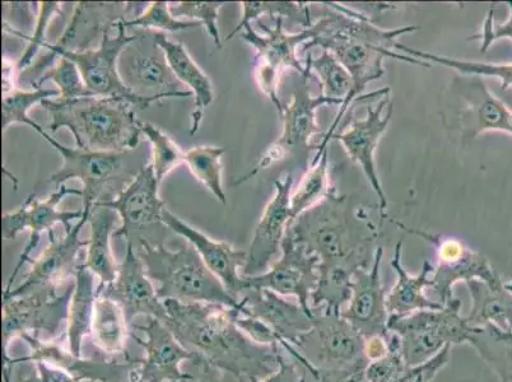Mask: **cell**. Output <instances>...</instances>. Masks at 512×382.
Segmentation results:
<instances>
[{"mask_svg":"<svg viewBox=\"0 0 512 382\" xmlns=\"http://www.w3.org/2000/svg\"><path fill=\"white\" fill-rule=\"evenodd\" d=\"M327 8L329 12L310 26L311 40L304 45V50L318 46L321 50H328L334 54L351 74L353 88L351 95L339 109L337 118L321 138L315 156H320L327 151L329 142L337 134L339 123L346 116L353 102L361 97L367 85L384 76L385 59L392 58L400 62L420 65L423 68L432 67V64L423 60L397 53L398 37L413 34L420 30V27L406 26L400 29L384 30L372 25L369 17L353 12L351 9L335 6L332 3H327Z\"/></svg>","mask_w":512,"mask_h":382,"instance_id":"cell-1","label":"cell"},{"mask_svg":"<svg viewBox=\"0 0 512 382\" xmlns=\"http://www.w3.org/2000/svg\"><path fill=\"white\" fill-rule=\"evenodd\" d=\"M166 325L198 360L241 381L265 379L278 368L279 346L255 343L235 323L237 307L164 301Z\"/></svg>","mask_w":512,"mask_h":382,"instance_id":"cell-2","label":"cell"},{"mask_svg":"<svg viewBox=\"0 0 512 382\" xmlns=\"http://www.w3.org/2000/svg\"><path fill=\"white\" fill-rule=\"evenodd\" d=\"M287 236L318 256L319 270L341 269L355 274L374 262L379 228L366 209L333 190L315 207L291 222Z\"/></svg>","mask_w":512,"mask_h":382,"instance_id":"cell-3","label":"cell"},{"mask_svg":"<svg viewBox=\"0 0 512 382\" xmlns=\"http://www.w3.org/2000/svg\"><path fill=\"white\" fill-rule=\"evenodd\" d=\"M41 106L50 115L51 132L68 129L78 148L127 153L138 147L142 121L128 102L95 96L46 100Z\"/></svg>","mask_w":512,"mask_h":382,"instance_id":"cell-4","label":"cell"},{"mask_svg":"<svg viewBox=\"0 0 512 382\" xmlns=\"http://www.w3.org/2000/svg\"><path fill=\"white\" fill-rule=\"evenodd\" d=\"M138 242L137 255L162 301L239 307V301L228 293L189 242L178 250L167 249L161 242L152 244L143 237Z\"/></svg>","mask_w":512,"mask_h":382,"instance_id":"cell-5","label":"cell"},{"mask_svg":"<svg viewBox=\"0 0 512 382\" xmlns=\"http://www.w3.org/2000/svg\"><path fill=\"white\" fill-rule=\"evenodd\" d=\"M440 115L442 125L462 146L486 133L512 135L511 107L479 76L458 74L442 93Z\"/></svg>","mask_w":512,"mask_h":382,"instance_id":"cell-6","label":"cell"},{"mask_svg":"<svg viewBox=\"0 0 512 382\" xmlns=\"http://www.w3.org/2000/svg\"><path fill=\"white\" fill-rule=\"evenodd\" d=\"M121 20L107 27L101 35V43L97 49L72 51L46 45L51 53L49 62L55 55L72 60L81 71L88 90L97 97L128 102L138 109H148L153 102L171 99L170 95H138L124 82V78H121L118 68L120 55L137 40V36L127 35V29Z\"/></svg>","mask_w":512,"mask_h":382,"instance_id":"cell-7","label":"cell"},{"mask_svg":"<svg viewBox=\"0 0 512 382\" xmlns=\"http://www.w3.org/2000/svg\"><path fill=\"white\" fill-rule=\"evenodd\" d=\"M462 307V301L454 297L440 310L389 316V332L398 335L400 353L408 367L423 365L445 347L468 343L473 328L460 314Z\"/></svg>","mask_w":512,"mask_h":382,"instance_id":"cell-8","label":"cell"},{"mask_svg":"<svg viewBox=\"0 0 512 382\" xmlns=\"http://www.w3.org/2000/svg\"><path fill=\"white\" fill-rule=\"evenodd\" d=\"M307 81L309 79L302 77V82L293 91L290 102L283 107L281 114L283 129L277 141L265 151L248 174L235 181L234 186L248 183L268 167L286 161L290 157H296L304 171L309 169L307 162H309L310 152L318 151L319 147L318 144H314V139L316 135L323 133V129L316 120V111L324 105L342 106V102L330 100L321 95H311Z\"/></svg>","mask_w":512,"mask_h":382,"instance_id":"cell-9","label":"cell"},{"mask_svg":"<svg viewBox=\"0 0 512 382\" xmlns=\"http://www.w3.org/2000/svg\"><path fill=\"white\" fill-rule=\"evenodd\" d=\"M76 282L72 281L63 293L58 290L31 291L26 295L3 298V352L13 339L30 335L41 340H57L67 329L69 304Z\"/></svg>","mask_w":512,"mask_h":382,"instance_id":"cell-10","label":"cell"},{"mask_svg":"<svg viewBox=\"0 0 512 382\" xmlns=\"http://www.w3.org/2000/svg\"><path fill=\"white\" fill-rule=\"evenodd\" d=\"M265 35L258 34L253 26H246L240 37L256 51L255 81L260 90L276 106L278 114L283 113V106L278 96L279 81L283 72L293 69L302 77L310 79L311 71L299 59V48L311 40L310 27L300 32H287L282 18L276 20L273 29L265 26L262 20L256 21Z\"/></svg>","mask_w":512,"mask_h":382,"instance_id":"cell-11","label":"cell"},{"mask_svg":"<svg viewBox=\"0 0 512 382\" xmlns=\"http://www.w3.org/2000/svg\"><path fill=\"white\" fill-rule=\"evenodd\" d=\"M313 326L292 343L311 366L323 371L365 370V338L341 315L314 311Z\"/></svg>","mask_w":512,"mask_h":382,"instance_id":"cell-12","label":"cell"},{"mask_svg":"<svg viewBox=\"0 0 512 382\" xmlns=\"http://www.w3.org/2000/svg\"><path fill=\"white\" fill-rule=\"evenodd\" d=\"M400 230L420 237L423 241L434 246L436 253V267L431 274V288L439 297L442 305L448 304L454 298L456 283H468L479 279L490 286H501L502 279L490 260L479 251L470 249L464 241L444 235L431 234V232L413 228L399 221H393Z\"/></svg>","mask_w":512,"mask_h":382,"instance_id":"cell-13","label":"cell"},{"mask_svg":"<svg viewBox=\"0 0 512 382\" xmlns=\"http://www.w3.org/2000/svg\"><path fill=\"white\" fill-rule=\"evenodd\" d=\"M30 127L62 156L63 165L54 175H51L50 183L59 189L69 180L81 181L83 217H90L93 206L104 198L102 193L120 176L124 157L128 152H97L71 148L51 137L35 120Z\"/></svg>","mask_w":512,"mask_h":382,"instance_id":"cell-14","label":"cell"},{"mask_svg":"<svg viewBox=\"0 0 512 382\" xmlns=\"http://www.w3.org/2000/svg\"><path fill=\"white\" fill-rule=\"evenodd\" d=\"M67 195H79L82 197V190L69 189L63 185L54 191L50 197L45 200L36 199V195L32 194L26 199L20 208L15 212L4 213L2 216V236L4 240L16 239L22 231H30L29 244L23 249L20 259H18L12 276L9 277L6 288L3 293L12 291L13 283L21 272L23 265L31 263V254L39 245L41 234L44 231H53L54 226L58 223L64 226L65 232L72 231L73 221H79L83 217V209L81 211H58V204L67 197Z\"/></svg>","mask_w":512,"mask_h":382,"instance_id":"cell-15","label":"cell"},{"mask_svg":"<svg viewBox=\"0 0 512 382\" xmlns=\"http://www.w3.org/2000/svg\"><path fill=\"white\" fill-rule=\"evenodd\" d=\"M281 259L258 276H242L245 290H269L279 296H292L307 314L311 309V296L319 282L318 256L307 253L305 246L297 244L290 236L282 242Z\"/></svg>","mask_w":512,"mask_h":382,"instance_id":"cell-16","label":"cell"},{"mask_svg":"<svg viewBox=\"0 0 512 382\" xmlns=\"http://www.w3.org/2000/svg\"><path fill=\"white\" fill-rule=\"evenodd\" d=\"M393 116V106H389V96L383 97L375 107L367 106V115L353 119L341 133L334 135L342 144L347 156L361 167L369 180L372 190L379 199L381 223L388 220V198L377 174L375 155Z\"/></svg>","mask_w":512,"mask_h":382,"instance_id":"cell-17","label":"cell"},{"mask_svg":"<svg viewBox=\"0 0 512 382\" xmlns=\"http://www.w3.org/2000/svg\"><path fill=\"white\" fill-rule=\"evenodd\" d=\"M88 223V218L82 217L73 226L72 231L65 232V236L57 239L54 231L49 232L50 244L44 253L31 262L32 268L29 274L16 290L3 293V298H13L26 295L31 291L48 288L59 290L62 286L74 281L82 258L81 250L87 248L88 240H79L82 228Z\"/></svg>","mask_w":512,"mask_h":382,"instance_id":"cell-18","label":"cell"},{"mask_svg":"<svg viewBox=\"0 0 512 382\" xmlns=\"http://www.w3.org/2000/svg\"><path fill=\"white\" fill-rule=\"evenodd\" d=\"M142 330L146 339L133 334L139 346H142L146 357L139 360L130 375L129 382H178L193 380L194 376L181 370V363L195 362L198 357L175 337L169 326L157 319L148 320L147 325H136Z\"/></svg>","mask_w":512,"mask_h":382,"instance_id":"cell-19","label":"cell"},{"mask_svg":"<svg viewBox=\"0 0 512 382\" xmlns=\"http://www.w3.org/2000/svg\"><path fill=\"white\" fill-rule=\"evenodd\" d=\"M127 240V254L124 262L119 265L114 282L97 290V296L111 298L119 304L129 324L138 316H147L148 319L166 323L164 301L158 297L155 283L148 277L142 260L134 250L133 240Z\"/></svg>","mask_w":512,"mask_h":382,"instance_id":"cell-20","label":"cell"},{"mask_svg":"<svg viewBox=\"0 0 512 382\" xmlns=\"http://www.w3.org/2000/svg\"><path fill=\"white\" fill-rule=\"evenodd\" d=\"M383 256L384 249L377 246L371 267L358 270L353 277L351 298L341 312L363 338L390 337L386 292L381 282Z\"/></svg>","mask_w":512,"mask_h":382,"instance_id":"cell-21","label":"cell"},{"mask_svg":"<svg viewBox=\"0 0 512 382\" xmlns=\"http://www.w3.org/2000/svg\"><path fill=\"white\" fill-rule=\"evenodd\" d=\"M160 185L155 171L148 163L134 175L118 197H105L95 204L97 207L113 209L119 214L121 226L114 232V237L124 236L129 239L133 231L142 230L143 227L165 226L162 213L166 204L158 195Z\"/></svg>","mask_w":512,"mask_h":382,"instance_id":"cell-22","label":"cell"},{"mask_svg":"<svg viewBox=\"0 0 512 382\" xmlns=\"http://www.w3.org/2000/svg\"><path fill=\"white\" fill-rule=\"evenodd\" d=\"M292 185L291 174L274 181L276 191L256 226L248 251V263L242 269V276H258L267 272L278 251L282 249V242L291 223Z\"/></svg>","mask_w":512,"mask_h":382,"instance_id":"cell-23","label":"cell"},{"mask_svg":"<svg viewBox=\"0 0 512 382\" xmlns=\"http://www.w3.org/2000/svg\"><path fill=\"white\" fill-rule=\"evenodd\" d=\"M162 217H164L165 227H169L171 231L184 237L190 245H193L214 276L220 278L228 293L239 301L244 293L241 272L248 263V253L235 249L227 242L211 239L202 231L181 221L167 208L164 209Z\"/></svg>","mask_w":512,"mask_h":382,"instance_id":"cell-24","label":"cell"},{"mask_svg":"<svg viewBox=\"0 0 512 382\" xmlns=\"http://www.w3.org/2000/svg\"><path fill=\"white\" fill-rule=\"evenodd\" d=\"M239 309L267 324L279 342L292 344L313 326L314 315L307 314L299 302L287 301L269 290H245L239 298Z\"/></svg>","mask_w":512,"mask_h":382,"instance_id":"cell-25","label":"cell"},{"mask_svg":"<svg viewBox=\"0 0 512 382\" xmlns=\"http://www.w3.org/2000/svg\"><path fill=\"white\" fill-rule=\"evenodd\" d=\"M153 41L157 48L164 53V58L176 79L190 88L194 95V111L192 113V129L190 134L198 132L202 124L204 110L214 101V91L211 79L199 68L190 57L188 49L178 41H172L164 32H156Z\"/></svg>","mask_w":512,"mask_h":382,"instance_id":"cell-26","label":"cell"},{"mask_svg":"<svg viewBox=\"0 0 512 382\" xmlns=\"http://www.w3.org/2000/svg\"><path fill=\"white\" fill-rule=\"evenodd\" d=\"M403 241L395 245L392 268L397 274V282L389 293H386V309L389 316H404L423 310H440L444 305L439 301H431L425 295V288L431 287V274L434 265L423 262L421 272L412 276L402 263Z\"/></svg>","mask_w":512,"mask_h":382,"instance_id":"cell-27","label":"cell"},{"mask_svg":"<svg viewBox=\"0 0 512 382\" xmlns=\"http://www.w3.org/2000/svg\"><path fill=\"white\" fill-rule=\"evenodd\" d=\"M465 284L472 300L469 314L465 316L470 328L495 326L512 333V293L506 290L505 283L501 286H490L474 279Z\"/></svg>","mask_w":512,"mask_h":382,"instance_id":"cell-28","label":"cell"},{"mask_svg":"<svg viewBox=\"0 0 512 382\" xmlns=\"http://www.w3.org/2000/svg\"><path fill=\"white\" fill-rule=\"evenodd\" d=\"M119 214L113 209L93 206L88 217L90 240H88L85 265L100 279L97 290L114 282L119 265L111 251L110 237L113 234Z\"/></svg>","mask_w":512,"mask_h":382,"instance_id":"cell-29","label":"cell"},{"mask_svg":"<svg viewBox=\"0 0 512 382\" xmlns=\"http://www.w3.org/2000/svg\"><path fill=\"white\" fill-rule=\"evenodd\" d=\"M95 274L83 262L77 270L71 304H69L67 342L74 357H82L83 340L91 334L93 311L97 298Z\"/></svg>","mask_w":512,"mask_h":382,"instance_id":"cell-30","label":"cell"},{"mask_svg":"<svg viewBox=\"0 0 512 382\" xmlns=\"http://www.w3.org/2000/svg\"><path fill=\"white\" fill-rule=\"evenodd\" d=\"M128 319L119 304L111 298L97 296L91 326L93 344L105 356H121L127 352Z\"/></svg>","mask_w":512,"mask_h":382,"instance_id":"cell-31","label":"cell"},{"mask_svg":"<svg viewBox=\"0 0 512 382\" xmlns=\"http://www.w3.org/2000/svg\"><path fill=\"white\" fill-rule=\"evenodd\" d=\"M119 6L120 4L114 3H77L71 22L54 46L72 50V46L77 45V51H81V45H86L99 32L104 34L107 27L121 20L113 16Z\"/></svg>","mask_w":512,"mask_h":382,"instance_id":"cell-32","label":"cell"},{"mask_svg":"<svg viewBox=\"0 0 512 382\" xmlns=\"http://www.w3.org/2000/svg\"><path fill=\"white\" fill-rule=\"evenodd\" d=\"M468 344L501 382H512V333L484 326L473 329Z\"/></svg>","mask_w":512,"mask_h":382,"instance_id":"cell-33","label":"cell"},{"mask_svg":"<svg viewBox=\"0 0 512 382\" xmlns=\"http://www.w3.org/2000/svg\"><path fill=\"white\" fill-rule=\"evenodd\" d=\"M335 190L330 181L329 149L311 161L297 188L291 194V222L309 211ZM291 225V223H290Z\"/></svg>","mask_w":512,"mask_h":382,"instance_id":"cell-34","label":"cell"},{"mask_svg":"<svg viewBox=\"0 0 512 382\" xmlns=\"http://www.w3.org/2000/svg\"><path fill=\"white\" fill-rule=\"evenodd\" d=\"M127 85L152 92L153 96L171 95L174 97H193L192 91L174 90L175 78L166 60L155 57H138L130 60L127 68Z\"/></svg>","mask_w":512,"mask_h":382,"instance_id":"cell-35","label":"cell"},{"mask_svg":"<svg viewBox=\"0 0 512 382\" xmlns=\"http://www.w3.org/2000/svg\"><path fill=\"white\" fill-rule=\"evenodd\" d=\"M398 51H403L409 57L423 60L427 63H436L444 65L459 74H470V76L492 77L501 82L502 91H509L512 88V62L507 63H486V62H470V60H460L444 55L428 53V51L409 48V46L400 44Z\"/></svg>","mask_w":512,"mask_h":382,"instance_id":"cell-36","label":"cell"},{"mask_svg":"<svg viewBox=\"0 0 512 382\" xmlns=\"http://www.w3.org/2000/svg\"><path fill=\"white\" fill-rule=\"evenodd\" d=\"M225 153L226 148L212 146L194 147L185 152V165L195 179L222 204H227L222 185V157Z\"/></svg>","mask_w":512,"mask_h":382,"instance_id":"cell-37","label":"cell"},{"mask_svg":"<svg viewBox=\"0 0 512 382\" xmlns=\"http://www.w3.org/2000/svg\"><path fill=\"white\" fill-rule=\"evenodd\" d=\"M306 65L310 68L311 73L314 72L319 78L321 96L341 101L343 105V102L351 95L353 81L351 74L337 57L328 50H321L318 58H313L311 54L307 55Z\"/></svg>","mask_w":512,"mask_h":382,"instance_id":"cell-38","label":"cell"},{"mask_svg":"<svg viewBox=\"0 0 512 382\" xmlns=\"http://www.w3.org/2000/svg\"><path fill=\"white\" fill-rule=\"evenodd\" d=\"M242 17L239 25L226 37L230 41L240 34L251 21H258L263 15H269L274 21L278 18L288 17L290 20L304 26L305 29L313 25L310 21L309 7L306 3L293 2H242Z\"/></svg>","mask_w":512,"mask_h":382,"instance_id":"cell-39","label":"cell"},{"mask_svg":"<svg viewBox=\"0 0 512 382\" xmlns=\"http://www.w3.org/2000/svg\"><path fill=\"white\" fill-rule=\"evenodd\" d=\"M141 130L151 144L150 165L155 171L158 183L161 184L170 172L185 163V152L169 134L156 127L155 124L142 121Z\"/></svg>","mask_w":512,"mask_h":382,"instance_id":"cell-40","label":"cell"},{"mask_svg":"<svg viewBox=\"0 0 512 382\" xmlns=\"http://www.w3.org/2000/svg\"><path fill=\"white\" fill-rule=\"evenodd\" d=\"M59 99L58 88H35L34 91L15 90L8 95H3L2 101V132H7L13 124L31 125L29 118L31 107L43 104L46 100Z\"/></svg>","mask_w":512,"mask_h":382,"instance_id":"cell-41","label":"cell"},{"mask_svg":"<svg viewBox=\"0 0 512 382\" xmlns=\"http://www.w3.org/2000/svg\"><path fill=\"white\" fill-rule=\"evenodd\" d=\"M53 82L60 91V100H76L83 97H95L88 90L81 71L76 64L67 58L60 57L54 67L46 69L37 81L32 83L35 88H43L44 83Z\"/></svg>","mask_w":512,"mask_h":382,"instance_id":"cell-42","label":"cell"},{"mask_svg":"<svg viewBox=\"0 0 512 382\" xmlns=\"http://www.w3.org/2000/svg\"><path fill=\"white\" fill-rule=\"evenodd\" d=\"M121 21L127 30L141 27V29L171 32V34L202 26L198 22L176 20L170 11L169 2H152L146 11L139 13L133 20Z\"/></svg>","mask_w":512,"mask_h":382,"instance_id":"cell-43","label":"cell"},{"mask_svg":"<svg viewBox=\"0 0 512 382\" xmlns=\"http://www.w3.org/2000/svg\"><path fill=\"white\" fill-rule=\"evenodd\" d=\"M225 2H180L170 3V11L176 20L189 18V21L198 22L204 26L209 36L212 37L218 49H222V40L217 21L221 8Z\"/></svg>","mask_w":512,"mask_h":382,"instance_id":"cell-44","label":"cell"},{"mask_svg":"<svg viewBox=\"0 0 512 382\" xmlns=\"http://www.w3.org/2000/svg\"><path fill=\"white\" fill-rule=\"evenodd\" d=\"M392 333V332H390ZM392 351L380 360L367 363L363 376L367 382H397L407 371L408 366L400 353V340L392 333Z\"/></svg>","mask_w":512,"mask_h":382,"instance_id":"cell-45","label":"cell"},{"mask_svg":"<svg viewBox=\"0 0 512 382\" xmlns=\"http://www.w3.org/2000/svg\"><path fill=\"white\" fill-rule=\"evenodd\" d=\"M62 3L59 2H41L39 3V15L35 26L34 35L30 37V44L27 46L20 60L16 64L17 72H25L29 69L32 60L39 53V50L48 44L45 43L46 31L49 29L50 22L55 17L62 15Z\"/></svg>","mask_w":512,"mask_h":382,"instance_id":"cell-46","label":"cell"},{"mask_svg":"<svg viewBox=\"0 0 512 382\" xmlns=\"http://www.w3.org/2000/svg\"><path fill=\"white\" fill-rule=\"evenodd\" d=\"M507 7H509V16H507L504 22H497L495 13L491 9L486 18H484L481 31L469 37V41H479V44H481L479 51L481 53H486L496 41H512V2H507Z\"/></svg>","mask_w":512,"mask_h":382,"instance_id":"cell-47","label":"cell"},{"mask_svg":"<svg viewBox=\"0 0 512 382\" xmlns=\"http://www.w3.org/2000/svg\"><path fill=\"white\" fill-rule=\"evenodd\" d=\"M235 323L241 332L248 335L255 343L268 347L279 346L278 335L267 324L253 316L242 314L239 307L236 309Z\"/></svg>","mask_w":512,"mask_h":382,"instance_id":"cell-48","label":"cell"},{"mask_svg":"<svg viewBox=\"0 0 512 382\" xmlns=\"http://www.w3.org/2000/svg\"><path fill=\"white\" fill-rule=\"evenodd\" d=\"M36 374L25 379H21L20 382H82L81 379L71 374L63 368L49 365L45 362H35Z\"/></svg>","mask_w":512,"mask_h":382,"instance_id":"cell-49","label":"cell"},{"mask_svg":"<svg viewBox=\"0 0 512 382\" xmlns=\"http://www.w3.org/2000/svg\"><path fill=\"white\" fill-rule=\"evenodd\" d=\"M278 368L271 376L265 379H250L249 382H301L302 372L296 363L287 362L286 358L282 356L281 351H278L277 356Z\"/></svg>","mask_w":512,"mask_h":382,"instance_id":"cell-50","label":"cell"},{"mask_svg":"<svg viewBox=\"0 0 512 382\" xmlns=\"http://www.w3.org/2000/svg\"><path fill=\"white\" fill-rule=\"evenodd\" d=\"M390 338H392V333H390V337H370L365 338V346H363V353H365V357L367 361H376L380 360L389 354L392 351V343H390Z\"/></svg>","mask_w":512,"mask_h":382,"instance_id":"cell-51","label":"cell"},{"mask_svg":"<svg viewBox=\"0 0 512 382\" xmlns=\"http://www.w3.org/2000/svg\"><path fill=\"white\" fill-rule=\"evenodd\" d=\"M199 368L200 382H241L234 375L228 372L218 370V368L208 365L207 362L197 360L193 362Z\"/></svg>","mask_w":512,"mask_h":382,"instance_id":"cell-52","label":"cell"},{"mask_svg":"<svg viewBox=\"0 0 512 382\" xmlns=\"http://www.w3.org/2000/svg\"><path fill=\"white\" fill-rule=\"evenodd\" d=\"M15 365L11 361V357L4 356L3 358V382H12V372Z\"/></svg>","mask_w":512,"mask_h":382,"instance_id":"cell-53","label":"cell"},{"mask_svg":"<svg viewBox=\"0 0 512 382\" xmlns=\"http://www.w3.org/2000/svg\"><path fill=\"white\" fill-rule=\"evenodd\" d=\"M363 371L365 370L351 372L341 382H367L365 376H363Z\"/></svg>","mask_w":512,"mask_h":382,"instance_id":"cell-54","label":"cell"},{"mask_svg":"<svg viewBox=\"0 0 512 382\" xmlns=\"http://www.w3.org/2000/svg\"><path fill=\"white\" fill-rule=\"evenodd\" d=\"M505 288L512 293V277L509 282L505 283Z\"/></svg>","mask_w":512,"mask_h":382,"instance_id":"cell-55","label":"cell"},{"mask_svg":"<svg viewBox=\"0 0 512 382\" xmlns=\"http://www.w3.org/2000/svg\"><path fill=\"white\" fill-rule=\"evenodd\" d=\"M193 380H181V381H178V382H192Z\"/></svg>","mask_w":512,"mask_h":382,"instance_id":"cell-56","label":"cell"},{"mask_svg":"<svg viewBox=\"0 0 512 382\" xmlns=\"http://www.w3.org/2000/svg\"><path fill=\"white\" fill-rule=\"evenodd\" d=\"M301 382H306V381H305V379H304V377H302V380H301Z\"/></svg>","mask_w":512,"mask_h":382,"instance_id":"cell-57","label":"cell"},{"mask_svg":"<svg viewBox=\"0 0 512 382\" xmlns=\"http://www.w3.org/2000/svg\"><path fill=\"white\" fill-rule=\"evenodd\" d=\"M86 382H93V381H86Z\"/></svg>","mask_w":512,"mask_h":382,"instance_id":"cell-58","label":"cell"}]
</instances>
